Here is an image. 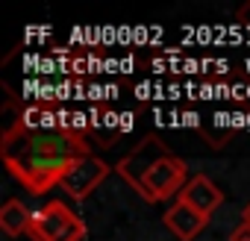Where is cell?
Masks as SVG:
<instances>
[{
	"mask_svg": "<svg viewBox=\"0 0 250 241\" xmlns=\"http://www.w3.org/2000/svg\"><path fill=\"white\" fill-rule=\"evenodd\" d=\"M30 238L33 241H83L85 238V221L68 203L47 200L33 215Z\"/></svg>",
	"mask_w": 250,
	"mask_h": 241,
	"instance_id": "cell-1",
	"label": "cell"
},
{
	"mask_svg": "<svg viewBox=\"0 0 250 241\" xmlns=\"http://www.w3.org/2000/svg\"><path fill=\"white\" fill-rule=\"evenodd\" d=\"M171 156V150H168V144L159 139V136H142L136 144H133V150L124 156L115 168H118V177L127 182L136 194H139V188L145 185V180H147V174L162 162V159H168Z\"/></svg>",
	"mask_w": 250,
	"mask_h": 241,
	"instance_id": "cell-2",
	"label": "cell"
},
{
	"mask_svg": "<svg viewBox=\"0 0 250 241\" xmlns=\"http://www.w3.org/2000/svg\"><path fill=\"white\" fill-rule=\"evenodd\" d=\"M188 182V171H186V162L180 156H168L162 159L145 180V185L139 188V197L145 203H165L171 197H180V191L186 188Z\"/></svg>",
	"mask_w": 250,
	"mask_h": 241,
	"instance_id": "cell-3",
	"label": "cell"
},
{
	"mask_svg": "<svg viewBox=\"0 0 250 241\" xmlns=\"http://www.w3.org/2000/svg\"><path fill=\"white\" fill-rule=\"evenodd\" d=\"M106 177H109V165H106L100 156L85 153V156H80V159L65 171L59 188H62L65 194H71V200H85Z\"/></svg>",
	"mask_w": 250,
	"mask_h": 241,
	"instance_id": "cell-4",
	"label": "cell"
},
{
	"mask_svg": "<svg viewBox=\"0 0 250 241\" xmlns=\"http://www.w3.org/2000/svg\"><path fill=\"white\" fill-rule=\"evenodd\" d=\"M177 200L186 203L188 209H194V212L212 218V215L218 212V206L224 203V191H221L218 182H212L206 174H197V177H191V180L186 182V188L180 191Z\"/></svg>",
	"mask_w": 250,
	"mask_h": 241,
	"instance_id": "cell-5",
	"label": "cell"
},
{
	"mask_svg": "<svg viewBox=\"0 0 250 241\" xmlns=\"http://www.w3.org/2000/svg\"><path fill=\"white\" fill-rule=\"evenodd\" d=\"M162 223H165V229H168L171 235H177L180 241H194V238L203 232V226L209 223V218L200 215V212H194V209H188L186 203L174 200V203L165 209Z\"/></svg>",
	"mask_w": 250,
	"mask_h": 241,
	"instance_id": "cell-6",
	"label": "cell"
},
{
	"mask_svg": "<svg viewBox=\"0 0 250 241\" xmlns=\"http://www.w3.org/2000/svg\"><path fill=\"white\" fill-rule=\"evenodd\" d=\"M33 209L24 206V200L12 197L0 206V229H3L9 238H18V235H30V226H33Z\"/></svg>",
	"mask_w": 250,
	"mask_h": 241,
	"instance_id": "cell-7",
	"label": "cell"
},
{
	"mask_svg": "<svg viewBox=\"0 0 250 241\" xmlns=\"http://www.w3.org/2000/svg\"><path fill=\"white\" fill-rule=\"evenodd\" d=\"M235 21L241 24V27H250V0H247V3L235 12Z\"/></svg>",
	"mask_w": 250,
	"mask_h": 241,
	"instance_id": "cell-8",
	"label": "cell"
},
{
	"mask_svg": "<svg viewBox=\"0 0 250 241\" xmlns=\"http://www.w3.org/2000/svg\"><path fill=\"white\" fill-rule=\"evenodd\" d=\"M238 226H244V229L250 232V203H247V209L241 212V223H238Z\"/></svg>",
	"mask_w": 250,
	"mask_h": 241,
	"instance_id": "cell-9",
	"label": "cell"
}]
</instances>
